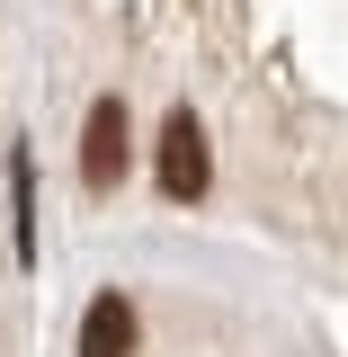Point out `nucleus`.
<instances>
[{"label": "nucleus", "instance_id": "obj_4", "mask_svg": "<svg viewBox=\"0 0 348 357\" xmlns=\"http://www.w3.org/2000/svg\"><path fill=\"white\" fill-rule=\"evenodd\" d=\"M9 206H18V259H36V161H27V143L9 152Z\"/></svg>", "mask_w": 348, "mask_h": 357}, {"label": "nucleus", "instance_id": "obj_2", "mask_svg": "<svg viewBox=\"0 0 348 357\" xmlns=\"http://www.w3.org/2000/svg\"><path fill=\"white\" fill-rule=\"evenodd\" d=\"M116 178H126V98H98L81 116V188L107 197Z\"/></svg>", "mask_w": 348, "mask_h": 357}, {"label": "nucleus", "instance_id": "obj_3", "mask_svg": "<svg viewBox=\"0 0 348 357\" xmlns=\"http://www.w3.org/2000/svg\"><path fill=\"white\" fill-rule=\"evenodd\" d=\"M81 357H134V304L126 295H98L81 312Z\"/></svg>", "mask_w": 348, "mask_h": 357}, {"label": "nucleus", "instance_id": "obj_1", "mask_svg": "<svg viewBox=\"0 0 348 357\" xmlns=\"http://www.w3.org/2000/svg\"><path fill=\"white\" fill-rule=\"evenodd\" d=\"M152 178H161V197H170V206H197V197L215 188V161H206V126H197V107H170V116H161Z\"/></svg>", "mask_w": 348, "mask_h": 357}]
</instances>
